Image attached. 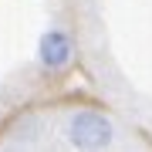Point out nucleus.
Segmentation results:
<instances>
[{"instance_id":"nucleus-1","label":"nucleus","mask_w":152,"mask_h":152,"mask_svg":"<svg viewBox=\"0 0 152 152\" xmlns=\"http://www.w3.org/2000/svg\"><path fill=\"white\" fill-rule=\"evenodd\" d=\"M64 139H68V145H75V149L95 152V149H108V145H112L115 129H112V118H108L105 112H98V108H81V112L68 115Z\"/></svg>"},{"instance_id":"nucleus-2","label":"nucleus","mask_w":152,"mask_h":152,"mask_svg":"<svg viewBox=\"0 0 152 152\" xmlns=\"http://www.w3.org/2000/svg\"><path fill=\"white\" fill-rule=\"evenodd\" d=\"M71 61H75V41H71V34L61 31V27L44 31L41 41H37V64H41V71L61 75Z\"/></svg>"}]
</instances>
